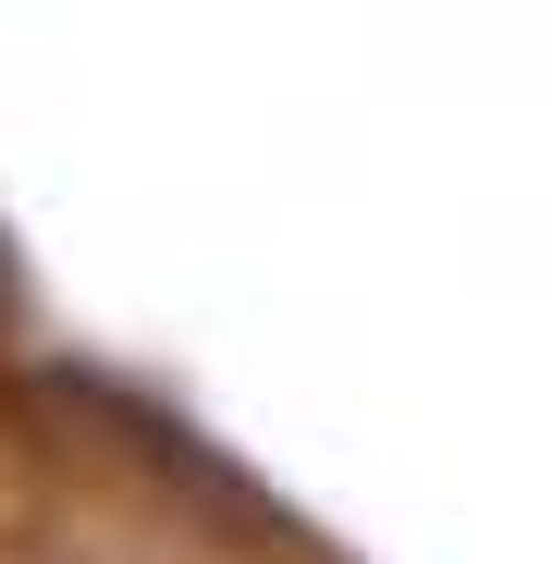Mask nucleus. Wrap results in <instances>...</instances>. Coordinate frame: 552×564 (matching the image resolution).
<instances>
[]
</instances>
